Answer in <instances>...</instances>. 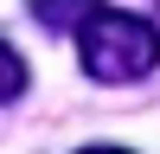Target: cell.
<instances>
[{
    "mask_svg": "<svg viewBox=\"0 0 160 154\" xmlns=\"http://www.w3.org/2000/svg\"><path fill=\"white\" fill-rule=\"evenodd\" d=\"M160 64V32L141 13H96L83 26V71L96 84H135Z\"/></svg>",
    "mask_w": 160,
    "mask_h": 154,
    "instance_id": "6da1fadb",
    "label": "cell"
},
{
    "mask_svg": "<svg viewBox=\"0 0 160 154\" xmlns=\"http://www.w3.org/2000/svg\"><path fill=\"white\" fill-rule=\"evenodd\" d=\"M96 13H102V0H32V19L51 32H83Z\"/></svg>",
    "mask_w": 160,
    "mask_h": 154,
    "instance_id": "7a4b0ae2",
    "label": "cell"
},
{
    "mask_svg": "<svg viewBox=\"0 0 160 154\" xmlns=\"http://www.w3.org/2000/svg\"><path fill=\"white\" fill-rule=\"evenodd\" d=\"M13 96H26V58L0 38V103H13Z\"/></svg>",
    "mask_w": 160,
    "mask_h": 154,
    "instance_id": "3957f363",
    "label": "cell"
},
{
    "mask_svg": "<svg viewBox=\"0 0 160 154\" xmlns=\"http://www.w3.org/2000/svg\"><path fill=\"white\" fill-rule=\"evenodd\" d=\"M77 154H128V148H109V141H96V148H77Z\"/></svg>",
    "mask_w": 160,
    "mask_h": 154,
    "instance_id": "277c9868",
    "label": "cell"
}]
</instances>
